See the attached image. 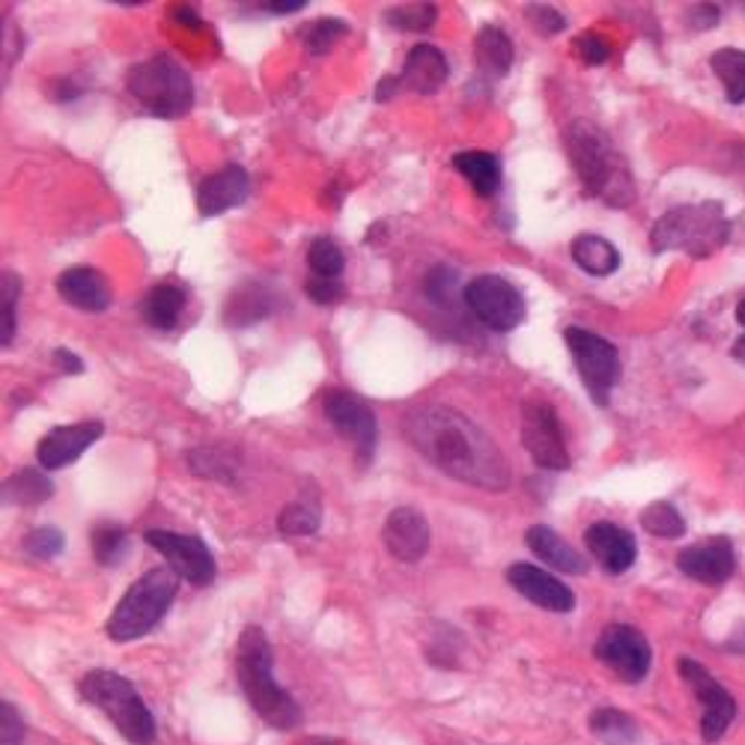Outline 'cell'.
Instances as JSON below:
<instances>
[{"label": "cell", "mask_w": 745, "mask_h": 745, "mask_svg": "<svg viewBox=\"0 0 745 745\" xmlns=\"http://www.w3.org/2000/svg\"><path fill=\"white\" fill-rule=\"evenodd\" d=\"M403 436L412 448L433 462L448 477L486 493H501L510 486V469L472 417L450 406H415L403 415Z\"/></svg>", "instance_id": "6da1fadb"}, {"label": "cell", "mask_w": 745, "mask_h": 745, "mask_svg": "<svg viewBox=\"0 0 745 745\" xmlns=\"http://www.w3.org/2000/svg\"><path fill=\"white\" fill-rule=\"evenodd\" d=\"M567 153L579 174L581 191L608 206H629L636 200V179L612 138L591 122H576L567 129Z\"/></svg>", "instance_id": "7a4b0ae2"}, {"label": "cell", "mask_w": 745, "mask_h": 745, "mask_svg": "<svg viewBox=\"0 0 745 745\" xmlns=\"http://www.w3.org/2000/svg\"><path fill=\"white\" fill-rule=\"evenodd\" d=\"M274 653L269 638L260 626H245L236 645V674L245 691V701L251 703L253 712L272 724L277 731H289L301 722V707H298L289 691L281 689L272 677Z\"/></svg>", "instance_id": "3957f363"}, {"label": "cell", "mask_w": 745, "mask_h": 745, "mask_svg": "<svg viewBox=\"0 0 745 745\" xmlns=\"http://www.w3.org/2000/svg\"><path fill=\"white\" fill-rule=\"evenodd\" d=\"M731 239V224L724 218L722 203H686L669 209L650 230V248L657 253L683 251L703 260L722 251Z\"/></svg>", "instance_id": "277c9868"}, {"label": "cell", "mask_w": 745, "mask_h": 745, "mask_svg": "<svg viewBox=\"0 0 745 745\" xmlns=\"http://www.w3.org/2000/svg\"><path fill=\"white\" fill-rule=\"evenodd\" d=\"M78 695L81 701L96 707L108 716V722L120 731L129 743L134 745H153L155 743V719L150 707L143 703L132 683L120 677L117 671L96 669L81 677L78 683Z\"/></svg>", "instance_id": "5b68a950"}, {"label": "cell", "mask_w": 745, "mask_h": 745, "mask_svg": "<svg viewBox=\"0 0 745 745\" xmlns=\"http://www.w3.org/2000/svg\"><path fill=\"white\" fill-rule=\"evenodd\" d=\"M176 591H179V576L170 567L143 572L141 579L122 593V600L108 617L105 629H108L110 641L126 645V641H138L146 632H153L155 624L174 605Z\"/></svg>", "instance_id": "8992f818"}, {"label": "cell", "mask_w": 745, "mask_h": 745, "mask_svg": "<svg viewBox=\"0 0 745 745\" xmlns=\"http://www.w3.org/2000/svg\"><path fill=\"white\" fill-rule=\"evenodd\" d=\"M126 90L158 120H179L194 105V81L174 57L155 55L129 69Z\"/></svg>", "instance_id": "52a82bcc"}, {"label": "cell", "mask_w": 745, "mask_h": 745, "mask_svg": "<svg viewBox=\"0 0 745 745\" xmlns=\"http://www.w3.org/2000/svg\"><path fill=\"white\" fill-rule=\"evenodd\" d=\"M564 340L570 346L572 362L581 376V385L588 388V394L596 400V406H608L612 400V388L620 382V352L612 340L600 338L596 331L579 329V326H567Z\"/></svg>", "instance_id": "ba28073f"}, {"label": "cell", "mask_w": 745, "mask_h": 745, "mask_svg": "<svg viewBox=\"0 0 745 745\" xmlns=\"http://www.w3.org/2000/svg\"><path fill=\"white\" fill-rule=\"evenodd\" d=\"M462 301L477 322L493 331H513L525 319V298L501 274H481L469 281Z\"/></svg>", "instance_id": "9c48e42d"}, {"label": "cell", "mask_w": 745, "mask_h": 745, "mask_svg": "<svg viewBox=\"0 0 745 745\" xmlns=\"http://www.w3.org/2000/svg\"><path fill=\"white\" fill-rule=\"evenodd\" d=\"M143 540L167 560V567L188 584L194 588H206L218 576V564L212 558V552L200 537H188V534H176L165 528H150Z\"/></svg>", "instance_id": "30bf717a"}, {"label": "cell", "mask_w": 745, "mask_h": 745, "mask_svg": "<svg viewBox=\"0 0 745 745\" xmlns=\"http://www.w3.org/2000/svg\"><path fill=\"white\" fill-rule=\"evenodd\" d=\"M322 409H326V417L338 427L340 436L352 441L358 462L362 465L372 462L376 441H379V421H376L370 403L358 394H352V391L334 388L322 397Z\"/></svg>", "instance_id": "8fae6325"}, {"label": "cell", "mask_w": 745, "mask_h": 745, "mask_svg": "<svg viewBox=\"0 0 745 745\" xmlns=\"http://www.w3.org/2000/svg\"><path fill=\"white\" fill-rule=\"evenodd\" d=\"M522 445L528 457L546 472H567L572 465L570 450L560 433V421L548 403L528 400L522 406Z\"/></svg>", "instance_id": "7c38bea8"}, {"label": "cell", "mask_w": 745, "mask_h": 745, "mask_svg": "<svg viewBox=\"0 0 745 745\" xmlns=\"http://www.w3.org/2000/svg\"><path fill=\"white\" fill-rule=\"evenodd\" d=\"M593 653L626 683H641L650 671V662H653V650L647 645V638L638 632L636 626L626 624H612L608 629H603V636L596 638Z\"/></svg>", "instance_id": "4fadbf2b"}, {"label": "cell", "mask_w": 745, "mask_h": 745, "mask_svg": "<svg viewBox=\"0 0 745 745\" xmlns=\"http://www.w3.org/2000/svg\"><path fill=\"white\" fill-rule=\"evenodd\" d=\"M677 671L679 677L689 683L691 691L698 695V701L703 703L701 736L707 743H716L731 728V722H734L736 701L731 698V691L724 689L722 683L712 677L703 665H698L695 659H679Z\"/></svg>", "instance_id": "5bb4252c"}, {"label": "cell", "mask_w": 745, "mask_h": 745, "mask_svg": "<svg viewBox=\"0 0 745 745\" xmlns=\"http://www.w3.org/2000/svg\"><path fill=\"white\" fill-rule=\"evenodd\" d=\"M105 436V424L102 421H78V424H63L45 433L39 445H36V462L43 472H57L67 469L72 462L96 441Z\"/></svg>", "instance_id": "9a60e30c"}, {"label": "cell", "mask_w": 745, "mask_h": 745, "mask_svg": "<svg viewBox=\"0 0 745 745\" xmlns=\"http://www.w3.org/2000/svg\"><path fill=\"white\" fill-rule=\"evenodd\" d=\"M677 567L683 576L701 581V584H724L736 572L734 543L728 537L701 540L679 552Z\"/></svg>", "instance_id": "2e32d148"}, {"label": "cell", "mask_w": 745, "mask_h": 745, "mask_svg": "<svg viewBox=\"0 0 745 745\" xmlns=\"http://www.w3.org/2000/svg\"><path fill=\"white\" fill-rule=\"evenodd\" d=\"M507 581L513 584V591L522 593L528 603H534L537 608L555 614H567L576 608V593L570 591V584H564L552 572L540 570L534 564H510Z\"/></svg>", "instance_id": "e0dca14e"}, {"label": "cell", "mask_w": 745, "mask_h": 745, "mask_svg": "<svg viewBox=\"0 0 745 745\" xmlns=\"http://www.w3.org/2000/svg\"><path fill=\"white\" fill-rule=\"evenodd\" d=\"M385 548L403 564H417L429 552V522L415 507H397L382 528Z\"/></svg>", "instance_id": "ac0fdd59"}, {"label": "cell", "mask_w": 745, "mask_h": 745, "mask_svg": "<svg viewBox=\"0 0 745 745\" xmlns=\"http://www.w3.org/2000/svg\"><path fill=\"white\" fill-rule=\"evenodd\" d=\"M251 194V176L241 165L221 167L218 174H209L198 186V212L200 218H215L227 209L241 206Z\"/></svg>", "instance_id": "d6986e66"}, {"label": "cell", "mask_w": 745, "mask_h": 745, "mask_svg": "<svg viewBox=\"0 0 745 745\" xmlns=\"http://www.w3.org/2000/svg\"><path fill=\"white\" fill-rule=\"evenodd\" d=\"M584 546L596 558V564L612 576L626 572L638 558V543L632 531L614 525V522H593L584 531Z\"/></svg>", "instance_id": "ffe728a7"}, {"label": "cell", "mask_w": 745, "mask_h": 745, "mask_svg": "<svg viewBox=\"0 0 745 745\" xmlns=\"http://www.w3.org/2000/svg\"><path fill=\"white\" fill-rule=\"evenodd\" d=\"M57 293L60 298L84 314H102L110 307V284L99 269L90 265H72L57 277Z\"/></svg>", "instance_id": "44dd1931"}, {"label": "cell", "mask_w": 745, "mask_h": 745, "mask_svg": "<svg viewBox=\"0 0 745 745\" xmlns=\"http://www.w3.org/2000/svg\"><path fill=\"white\" fill-rule=\"evenodd\" d=\"M448 57L441 55L436 45H415L406 55L403 69H400L403 87H409L412 93H424V96H433L448 81Z\"/></svg>", "instance_id": "7402d4cb"}, {"label": "cell", "mask_w": 745, "mask_h": 745, "mask_svg": "<svg viewBox=\"0 0 745 745\" xmlns=\"http://www.w3.org/2000/svg\"><path fill=\"white\" fill-rule=\"evenodd\" d=\"M525 543L528 548L537 555L543 564H548L552 570L567 572V576H584L588 572V558L576 552V548L560 537L558 531H552L548 525H531L525 531Z\"/></svg>", "instance_id": "603a6c76"}, {"label": "cell", "mask_w": 745, "mask_h": 745, "mask_svg": "<svg viewBox=\"0 0 745 745\" xmlns=\"http://www.w3.org/2000/svg\"><path fill=\"white\" fill-rule=\"evenodd\" d=\"M453 167L469 179V186L474 188V194H481V198H495L498 188H501V179H505L501 158L493 153H483V150L457 153L453 155Z\"/></svg>", "instance_id": "cb8c5ba5"}, {"label": "cell", "mask_w": 745, "mask_h": 745, "mask_svg": "<svg viewBox=\"0 0 745 745\" xmlns=\"http://www.w3.org/2000/svg\"><path fill=\"white\" fill-rule=\"evenodd\" d=\"M570 251L581 272L593 274V277H608L620 269V251L596 233H581L579 239L572 241Z\"/></svg>", "instance_id": "d4e9b609"}, {"label": "cell", "mask_w": 745, "mask_h": 745, "mask_svg": "<svg viewBox=\"0 0 745 745\" xmlns=\"http://www.w3.org/2000/svg\"><path fill=\"white\" fill-rule=\"evenodd\" d=\"M55 495V481L43 469H22L3 481V505L39 507Z\"/></svg>", "instance_id": "484cf974"}, {"label": "cell", "mask_w": 745, "mask_h": 745, "mask_svg": "<svg viewBox=\"0 0 745 745\" xmlns=\"http://www.w3.org/2000/svg\"><path fill=\"white\" fill-rule=\"evenodd\" d=\"M474 55H477V67L493 78H505L513 67V39L501 31V27H481V34L474 39Z\"/></svg>", "instance_id": "4316f807"}, {"label": "cell", "mask_w": 745, "mask_h": 745, "mask_svg": "<svg viewBox=\"0 0 745 745\" xmlns=\"http://www.w3.org/2000/svg\"><path fill=\"white\" fill-rule=\"evenodd\" d=\"M269 314H272V296L260 284H241L239 289H233V296L224 305V322L233 329L251 326Z\"/></svg>", "instance_id": "83f0119b"}, {"label": "cell", "mask_w": 745, "mask_h": 745, "mask_svg": "<svg viewBox=\"0 0 745 745\" xmlns=\"http://www.w3.org/2000/svg\"><path fill=\"white\" fill-rule=\"evenodd\" d=\"M186 307V293L174 284L153 286L143 298V319L158 331H170L182 317Z\"/></svg>", "instance_id": "f1b7e54d"}, {"label": "cell", "mask_w": 745, "mask_h": 745, "mask_svg": "<svg viewBox=\"0 0 745 745\" xmlns=\"http://www.w3.org/2000/svg\"><path fill=\"white\" fill-rule=\"evenodd\" d=\"M710 67L716 78L722 81L724 96L734 105L745 102V51L740 48H722L710 57Z\"/></svg>", "instance_id": "f546056e"}, {"label": "cell", "mask_w": 745, "mask_h": 745, "mask_svg": "<svg viewBox=\"0 0 745 745\" xmlns=\"http://www.w3.org/2000/svg\"><path fill=\"white\" fill-rule=\"evenodd\" d=\"M90 543H93V555L99 560L102 567H117L126 560L129 548H132V540H129V531L114 522H99L90 534Z\"/></svg>", "instance_id": "4dcf8cb0"}, {"label": "cell", "mask_w": 745, "mask_h": 745, "mask_svg": "<svg viewBox=\"0 0 745 745\" xmlns=\"http://www.w3.org/2000/svg\"><path fill=\"white\" fill-rule=\"evenodd\" d=\"M593 736H600L605 745H629L636 743V722L620 710H596L591 716Z\"/></svg>", "instance_id": "1f68e13d"}, {"label": "cell", "mask_w": 745, "mask_h": 745, "mask_svg": "<svg viewBox=\"0 0 745 745\" xmlns=\"http://www.w3.org/2000/svg\"><path fill=\"white\" fill-rule=\"evenodd\" d=\"M641 525H645L647 534H653V537L662 540H677L686 534V519H683V513H679L674 505H669V501H657V505L645 507Z\"/></svg>", "instance_id": "d6a6232c"}, {"label": "cell", "mask_w": 745, "mask_h": 745, "mask_svg": "<svg viewBox=\"0 0 745 745\" xmlns=\"http://www.w3.org/2000/svg\"><path fill=\"white\" fill-rule=\"evenodd\" d=\"M424 296L439 307H450L460 296H465V286L460 281V272L450 265H433L424 277Z\"/></svg>", "instance_id": "836d02e7"}, {"label": "cell", "mask_w": 745, "mask_h": 745, "mask_svg": "<svg viewBox=\"0 0 745 745\" xmlns=\"http://www.w3.org/2000/svg\"><path fill=\"white\" fill-rule=\"evenodd\" d=\"M385 19L397 31H406V34H417V31H429L436 19H439V7L436 3H397V7H388Z\"/></svg>", "instance_id": "e575fe53"}, {"label": "cell", "mask_w": 745, "mask_h": 745, "mask_svg": "<svg viewBox=\"0 0 745 745\" xmlns=\"http://www.w3.org/2000/svg\"><path fill=\"white\" fill-rule=\"evenodd\" d=\"M319 522H322L319 507L307 505V501H293V505H286L284 510H281V516H277V528H281V534H286V537H307V534H317Z\"/></svg>", "instance_id": "d590c367"}, {"label": "cell", "mask_w": 745, "mask_h": 745, "mask_svg": "<svg viewBox=\"0 0 745 745\" xmlns=\"http://www.w3.org/2000/svg\"><path fill=\"white\" fill-rule=\"evenodd\" d=\"M307 265H310L314 277H331V281H338V274L343 272V265H346V257H343V251H340L329 236H319V239L310 241V248H307Z\"/></svg>", "instance_id": "8d00e7d4"}, {"label": "cell", "mask_w": 745, "mask_h": 745, "mask_svg": "<svg viewBox=\"0 0 745 745\" xmlns=\"http://www.w3.org/2000/svg\"><path fill=\"white\" fill-rule=\"evenodd\" d=\"M0 346L10 350L12 340H15V307H19V293H22V284H19V274L3 272L0 277Z\"/></svg>", "instance_id": "74e56055"}, {"label": "cell", "mask_w": 745, "mask_h": 745, "mask_svg": "<svg viewBox=\"0 0 745 745\" xmlns=\"http://www.w3.org/2000/svg\"><path fill=\"white\" fill-rule=\"evenodd\" d=\"M350 34V24L343 19H319L305 34V45L310 55H329L331 48Z\"/></svg>", "instance_id": "f35d334b"}, {"label": "cell", "mask_w": 745, "mask_h": 745, "mask_svg": "<svg viewBox=\"0 0 745 745\" xmlns=\"http://www.w3.org/2000/svg\"><path fill=\"white\" fill-rule=\"evenodd\" d=\"M188 465L198 477H218V481H230L236 469L227 462V453L224 450L212 448H194L188 453Z\"/></svg>", "instance_id": "ab89813d"}, {"label": "cell", "mask_w": 745, "mask_h": 745, "mask_svg": "<svg viewBox=\"0 0 745 745\" xmlns=\"http://www.w3.org/2000/svg\"><path fill=\"white\" fill-rule=\"evenodd\" d=\"M63 546H67V537H63V531L55 525L34 528V531L24 537V552H27L31 558L39 560L57 558V555L63 552Z\"/></svg>", "instance_id": "60d3db41"}, {"label": "cell", "mask_w": 745, "mask_h": 745, "mask_svg": "<svg viewBox=\"0 0 745 745\" xmlns=\"http://www.w3.org/2000/svg\"><path fill=\"white\" fill-rule=\"evenodd\" d=\"M305 293L314 305L329 307V305L343 301V296H346V286L340 284V281H331V277H307Z\"/></svg>", "instance_id": "b9f144b4"}, {"label": "cell", "mask_w": 745, "mask_h": 745, "mask_svg": "<svg viewBox=\"0 0 745 745\" xmlns=\"http://www.w3.org/2000/svg\"><path fill=\"white\" fill-rule=\"evenodd\" d=\"M525 12L528 19H531V24H534L543 36H555L567 27V19H564L558 10L546 7V3H531Z\"/></svg>", "instance_id": "7bdbcfd3"}, {"label": "cell", "mask_w": 745, "mask_h": 745, "mask_svg": "<svg viewBox=\"0 0 745 745\" xmlns=\"http://www.w3.org/2000/svg\"><path fill=\"white\" fill-rule=\"evenodd\" d=\"M576 55H579L584 63H591V67H603V63H608V57H612V48H608V43H605L603 36L584 34L576 39Z\"/></svg>", "instance_id": "ee69618b"}, {"label": "cell", "mask_w": 745, "mask_h": 745, "mask_svg": "<svg viewBox=\"0 0 745 745\" xmlns=\"http://www.w3.org/2000/svg\"><path fill=\"white\" fill-rule=\"evenodd\" d=\"M0 740H3V745H22L24 740V722L22 716H19V710L12 707L10 701L0 703Z\"/></svg>", "instance_id": "f6af8a7d"}, {"label": "cell", "mask_w": 745, "mask_h": 745, "mask_svg": "<svg viewBox=\"0 0 745 745\" xmlns=\"http://www.w3.org/2000/svg\"><path fill=\"white\" fill-rule=\"evenodd\" d=\"M51 358H55L57 370L67 372V376H78V372H84V362H81L72 350H63V346H60V350L51 352Z\"/></svg>", "instance_id": "bcb514c9"}, {"label": "cell", "mask_w": 745, "mask_h": 745, "mask_svg": "<svg viewBox=\"0 0 745 745\" xmlns=\"http://www.w3.org/2000/svg\"><path fill=\"white\" fill-rule=\"evenodd\" d=\"M403 87V81H400V75H385L379 84H376V102H388L394 99L397 90Z\"/></svg>", "instance_id": "7dc6e473"}, {"label": "cell", "mask_w": 745, "mask_h": 745, "mask_svg": "<svg viewBox=\"0 0 745 745\" xmlns=\"http://www.w3.org/2000/svg\"><path fill=\"white\" fill-rule=\"evenodd\" d=\"M260 10L272 12V15H289V12L305 10V3H298V0H293V3H263Z\"/></svg>", "instance_id": "c3c4849f"}, {"label": "cell", "mask_w": 745, "mask_h": 745, "mask_svg": "<svg viewBox=\"0 0 745 745\" xmlns=\"http://www.w3.org/2000/svg\"><path fill=\"white\" fill-rule=\"evenodd\" d=\"M176 19H182V24L194 27V31H203V19L191 7H176Z\"/></svg>", "instance_id": "681fc988"}, {"label": "cell", "mask_w": 745, "mask_h": 745, "mask_svg": "<svg viewBox=\"0 0 745 745\" xmlns=\"http://www.w3.org/2000/svg\"><path fill=\"white\" fill-rule=\"evenodd\" d=\"M731 355H734V358L740 364H745V334L740 340H736L734 346H731Z\"/></svg>", "instance_id": "f907efd6"}, {"label": "cell", "mask_w": 745, "mask_h": 745, "mask_svg": "<svg viewBox=\"0 0 745 745\" xmlns=\"http://www.w3.org/2000/svg\"><path fill=\"white\" fill-rule=\"evenodd\" d=\"M736 322H740V326L745 329V298L740 301V305H736Z\"/></svg>", "instance_id": "816d5d0a"}, {"label": "cell", "mask_w": 745, "mask_h": 745, "mask_svg": "<svg viewBox=\"0 0 745 745\" xmlns=\"http://www.w3.org/2000/svg\"><path fill=\"white\" fill-rule=\"evenodd\" d=\"M317 745H319V743H317ZM322 745H329V743H322Z\"/></svg>", "instance_id": "f5cc1de1"}]
</instances>
